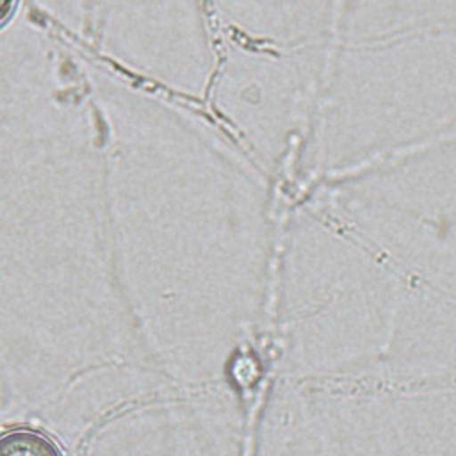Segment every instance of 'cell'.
Masks as SVG:
<instances>
[{
    "instance_id": "6da1fadb",
    "label": "cell",
    "mask_w": 456,
    "mask_h": 456,
    "mask_svg": "<svg viewBox=\"0 0 456 456\" xmlns=\"http://www.w3.org/2000/svg\"><path fill=\"white\" fill-rule=\"evenodd\" d=\"M0 456H62V452L45 435L16 429L2 436Z\"/></svg>"
}]
</instances>
